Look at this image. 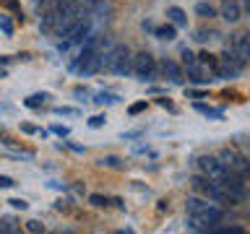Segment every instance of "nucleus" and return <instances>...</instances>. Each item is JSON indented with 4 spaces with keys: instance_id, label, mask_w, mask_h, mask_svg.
Segmentation results:
<instances>
[{
    "instance_id": "10",
    "label": "nucleus",
    "mask_w": 250,
    "mask_h": 234,
    "mask_svg": "<svg viewBox=\"0 0 250 234\" xmlns=\"http://www.w3.org/2000/svg\"><path fill=\"white\" fill-rule=\"evenodd\" d=\"M162 73H164V78H169L172 83H180L183 81V70H180V65L177 62H172V60H162Z\"/></svg>"
},
{
    "instance_id": "17",
    "label": "nucleus",
    "mask_w": 250,
    "mask_h": 234,
    "mask_svg": "<svg viewBox=\"0 0 250 234\" xmlns=\"http://www.w3.org/2000/svg\"><path fill=\"white\" fill-rule=\"evenodd\" d=\"M19 221H16L13 216H5L3 221H0V226H3V234H11V232H19V226H16Z\"/></svg>"
},
{
    "instance_id": "1",
    "label": "nucleus",
    "mask_w": 250,
    "mask_h": 234,
    "mask_svg": "<svg viewBox=\"0 0 250 234\" xmlns=\"http://www.w3.org/2000/svg\"><path fill=\"white\" fill-rule=\"evenodd\" d=\"M188 208V226H190L193 232H211L214 229V224L222 221V208L216 206L214 200L203 198V195H190L185 203Z\"/></svg>"
},
{
    "instance_id": "16",
    "label": "nucleus",
    "mask_w": 250,
    "mask_h": 234,
    "mask_svg": "<svg viewBox=\"0 0 250 234\" xmlns=\"http://www.w3.org/2000/svg\"><path fill=\"white\" fill-rule=\"evenodd\" d=\"M195 13H198L201 19H214V16H216V8L211 5V3H198V5H195Z\"/></svg>"
},
{
    "instance_id": "7",
    "label": "nucleus",
    "mask_w": 250,
    "mask_h": 234,
    "mask_svg": "<svg viewBox=\"0 0 250 234\" xmlns=\"http://www.w3.org/2000/svg\"><path fill=\"white\" fill-rule=\"evenodd\" d=\"M198 169H201L206 177L216 179V182L227 175V172H229V169L222 164V159H219V156H201V159H198Z\"/></svg>"
},
{
    "instance_id": "18",
    "label": "nucleus",
    "mask_w": 250,
    "mask_h": 234,
    "mask_svg": "<svg viewBox=\"0 0 250 234\" xmlns=\"http://www.w3.org/2000/svg\"><path fill=\"white\" fill-rule=\"evenodd\" d=\"M21 130L23 133H29V136H47V130H42V128H37V125H31V122H21Z\"/></svg>"
},
{
    "instance_id": "26",
    "label": "nucleus",
    "mask_w": 250,
    "mask_h": 234,
    "mask_svg": "<svg viewBox=\"0 0 250 234\" xmlns=\"http://www.w3.org/2000/svg\"><path fill=\"white\" fill-rule=\"evenodd\" d=\"M13 185H16V179H13V177L0 175V190H8V187H13Z\"/></svg>"
},
{
    "instance_id": "19",
    "label": "nucleus",
    "mask_w": 250,
    "mask_h": 234,
    "mask_svg": "<svg viewBox=\"0 0 250 234\" xmlns=\"http://www.w3.org/2000/svg\"><path fill=\"white\" fill-rule=\"evenodd\" d=\"M102 167H109V169H120L123 167V161L117 159V156H104V159H99Z\"/></svg>"
},
{
    "instance_id": "21",
    "label": "nucleus",
    "mask_w": 250,
    "mask_h": 234,
    "mask_svg": "<svg viewBox=\"0 0 250 234\" xmlns=\"http://www.w3.org/2000/svg\"><path fill=\"white\" fill-rule=\"evenodd\" d=\"M89 200H91V206H97V208H104L107 206V198H104V195H97V193H94V195H89Z\"/></svg>"
},
{
    "instance_id": "8",
    "label": "nucleus",
    "mask_w": 250,
    "mask_h": 234,
    "mask_svg": "<svg viewBox=\"0 0 250 234\" xmlns=\"http://www.w3.org/2000/svg\"><path fill=\"white\" fill-rule=\"evenodd\" d=\"M227 50H232L242 62H250V34H232L227 42Z\"/></svg>"
},
{
    "instance_id": "11",
    "label": "nucleus",
    "mask_w": 250,
    "mask_h": 234,
    "mask_svg": "<svg viewBox=\"0 0 250 234\" xmlns=\"http://www.w3.org/2000/svg\"><path fill=\"white\" fill-rule=\"evenodd\" d=\"M167 19L175 23L177 29H183V26H188V16H185V11L183 8H177V5H172V8H167Z\"/></svg>"
},
{
    "instance_id": "33",
    "label": "nucleus",
    "mask_w": 250,
    "mask_h": 234,
    "mask_svg": "<svg viewBox=\"0 0 250 234\" xmlns=\"http://www.w3.org/2000/svg\"><path fill=\"white\" fill-rule=\"evenodd\" d=\"M0 234H3V226H0Z\"/></svg>"
},
{
    "instance_id": "30",
    "label": "nucleus",
    "mask_w": 250,
    "mask_h": 234,
    "mask_svg": "<svg viewBox=\"0 0 250 234\" xmlns=\"http://www.w3.org/2000/svg\"><path fill=\"white\" fill-rule=\"evenodd\" d=\"M3 5L11 8V11H19V3H16V0H3Z\"/></svg>"
},
{
    "instance_id": "2",
    "label": "nucleus",
    "mask_w": 250,
    "mask_h": 234,
    "mask_svg": "<svg viewBox=\"0 0 250 234\" xmlns=\"http://www.w3.org/2000/svg\"><path fill=\"white\" fill-rule=\"evenodd\" d=\"M190 185H193V190L198 193V195H203V198L219 203V206H229V203H232L229 195L222 190V185H219L216 179L206 177V175H195V177H190Z\"/></svg>"
},
{
    "instance_id": "32",
    "label": "nucleus",
    "mask_w": 250,
    "mask_h": 234,
    "mask_svg": "<svg viewBox=\"0 0 250 234\" xmlns=\"http://www.w3.org/2000/svg\"><path fill=\"white\" fill-rule=\"evenodd\" d=\"M3 109H5V107H3V104H0V112H3Z\"/></svg>"
},
{
    "instance_id": "29",
    "label": "nucleus",
    "mask_w": 250,
    "mask_h": 234,
    "mask_svg": "<svg viewBox=\"0 0 250 234\" xmlns=\"http://www.w3.org/2000/svg\"><path fill=\"white\" fill-rule=\"evenodd\" d=\"M52 133H58V136H60V138H65V136H68V133H70V130L65 128V125H52Z\"/></svg>"
},
{
    "instance_id": "15",
    "label": "nucleus",
    "mask_w": 250,
    "mask_h": 234,
    "mask_svg": "<svg viewBox=\"0 0 250 234\" xmlns=\"http://www.w3.org/2000/svg\"><path fill=\"white\" fill-rule=\"evenodd\" d=\"M195 109H198L201 115L211 117V120H222V117H224V112H222V109H214V107H206V104H195Z\"/></svg>"
},
{
    "instance_id": "24",
    "label": "nucleus",
    "mask_w": 250,
    "mask_h": 234,
    "mask_svg": "<svg viewBox=\"0 0 250 234\" xmlns=\"http://www.w3.org/2000/svg\"><path fill=\"white\" fill-rule=\"evenodd\" d=\"M214 37H216L214 31H203V29H201V31H195L193 39H195V42H206V39H214Z\"/></svg>"
},
{
    "instance_id": "3",
    "label": "nucleus",
    "mask_w": 250,
    "mask_h": 234,
    "mask_svg": "<svg viewBox=\"0 0 250 234\" xmlns=\"http://www.w3.org/2000/svg\"><path fill=\"white\" fill-rule=\"evenodd\" d=\"M219 159H222V164L229 172H234V175H240V177H250V159L248 156H242L237 148H222L219 151Z\"/></svg>"
},
{
    "instance_id": "13",
    "label": "nucleus",
    "mask_w": 250,
    "mask_h": 234,
    "mask_svg": "<svg viewBox=\"0 0 250 234\" xmlns=\"http://www.w3.org/2000/svg\"><path fill=\"white\" fill-rule=\"evenodd\" d=\"M91 101L94 104H115V101H120V97H117V94H109V91H99Z\"/></svg>"
},
{
    "instance_id": "27",
    "label": "nucleus",
    "mask_w": 250,
    "mask_h": 234,
    "mask_svg": "<svg viewBox=\"0 0 250 234\" xmlns=\"http://www.w3.org/2000/svg\"><path fill=\"white\" fill-rule=\"evenodd\" d=\"M104 125V115H94L89 117V128H102Z\"/></svg>"
},
{
    "instance_id": "12",
    "label": "nucleus",
    "mask_w": 250,
    "mask_h": 234,
    "mask_svg": "<svg viewBox=\"0 0 250 234\" xmlns=\"http://www.w3.org/2000/svg\"><path fill=\"white\" fill-rule=\"evenodd\" d=\"M154 34L159 37V39H167V42H169V39H175V37H177V26H175V23H167V26L154 29Z\"/></svg>"
},
{
    "instance_id": "14",
    "label": "nucleus",
    "mask_w": 250,
    "mask_h": 234,
    "mask_svg": "<svg viewBox=\"0 0 250 234\" xmlns=\"http://www.w3.org/2000/svg\"><path fill=\"white\" fill-rule=\"evenodd\" d=\"M47 99H50L47 94H31V97H26V99H23V104H26L29 109H37V107H42Z\"/></svg>"
},
{
    "instance_id": "23",
    "label": "nucleus",
    "mask_w": 250,
    "mask_h": 234,
    "mask_svg": "<svg viewBox=\"0 0 250 234\" xmlns=\"http://www.w3.org/2000/svg\"><path fill=\"white\" fill-rule=\"evenodd\" d=\"M52 112H55V115H65V117H73V115H78V109H73V107H55Z\"/></svg>"
},
{
    "instance_id": "6",
    "label": "nucleus",
    "mask_w": 250,
    "mask_h": 234,
    "mask_svg": "<svg viewBox=\"0 0 250 234\" xmlns=\"http://www.w3.org/2000/svg\"><path fill=\"white\" fill-rule=\"evenodd\" d=\"M242 68H245V62H242L232 50H224L219 55V78H234Z\"/></svg>"
},
{
    "instance_id": "4",
    "label": "nucleus",
    "mask_w": 250,
    "mask_h": 234,
    "mask_svg": "<svg viewBox=\"0 0 250 234\" xmlns=\"http://www.w3.org/2000/svg\"><path fill=\"white\" fill-rule=\"evenodd\" d=\"M219 185H222V190L229 195L232 203H242L248 198V187H245V177L234 175V172H227V175L219 179Z\"/></svg>"
},
{
    "instance_id": "31",
    "label": "nucleus",
    "mask_w": 250,
    "mask_h": 234,
    "mask_svg": "<svg viewBox=\"0 0 250 234\" xmlns=\"http://www.w3.org/2000/svg\"><path fill=\"white\" fill-rule=\"evenodd\" d=\"M245 8H248V13H250V0H245Z\"/></svg>"
},
{
    "instance_id": "9",
    "label": "nucleus",
    "mask_w": 250,
    "mask_h": 234,
    "mask_svg": "<svg viewBox=\"0 0 250 234\" xmlns=\"http://www.w3.org/2000/svg\"><path fill=\"white\" fill-rule=\"evenodd\" d=\"M219 16H222L224 21H229V23L240 21V5H237V0H224L222 8H219Z\"/></svg>"
},
{
    "instance_id": "5",
    "label": "nucleus",
    "mask_w": 250,
    "mask_h": 234,
    "mask_svg": "<svg viewBox=\"0 0 250 234\" xmlns=\"http://www.w3.org/2000/svg\"><path fill=\"white\" fill-rule=\"evenodd\" d=\"M133 76L138 81H154L156 78V65H154V58L148 52H138L133 58Z\"/></svg>"
},
{
    "instance_id": "20",
    "label": "nucleus",
    "mask_w": 250,
    "mask_h": 234,
    "mask_svg": "<svg viewBox=\"0 0 250 234\" xmlns=\"http://www.w3.org/2000/svg\"><path fill=\"white\" fill-rule=\"evenodd\" d=\"M26 232L39 234V232H44V224H42V221H37V218H31V221H26Z\"/></svg>"
},
{
    "instance_id": "22",
    "label": "nucleus",
    "mask_w": 250,
    "mask_h": 234,
    "mask_svg": "<svg viewBox=\"0 0 250 234\" xmlns=\"http://www.w3.org/2000/svg\"><path fill=\"white\" fill-rule=\"evenodd\" d=\"M144 109H146V99H144V101H136V104H130V107H128V115L136 117V115L144 112Z\"/></svg>"
},
{
    "instance_id": "25",
    "label": "nucleus",
    "mask_w": 250,
    "mask_h": 234,
    "mask_svg": "<svg viewBox=\"0 0 250 234\" xmlns=\"http://www.w3.org/2000/svg\"><path fill=\"white\" fill-rule=\"evenodd\" d=\"M8 203H11V206H13L16 211H26V208H29V203L23 200V198H11V200H8Z\"/></svg>"
},
{
    "instance_id": "28",
    "label": "nucleus",
    "mask_w": 250,
    "mask_h": 234,
    "mask_svg": "<svg viewBox=\"0 0 250 234\" xmlns=\"http://www.w3.org/2000/svg\"><path fill=\"white\" fill-rule=\"evenodd\" d=\"M0 29L5 31V34H13V23L5 19V16H0Z\"/></svg>"
}]
</instances>
